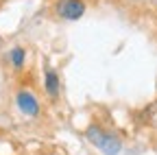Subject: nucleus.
Here are the masks:
<instances>
[{"mask_svg": "<svg viewBox=\"0 0 157 155\" xmlns=\"http://www.w3.org/2000/svg\"><path fill=\"white\" fill-rule=\"evenodd\" d=\"M9 61H11L13 68L20 70V68L24 66V61H26V52H24V48H20V46L11 48V52H9Z\"/></svg>", "mask_w": 157, "mask_h": 155, "instance_id": "obj_5", "label": "nucleus"}, {"mask_svg": "<svg viewBox=\"0 0 157 155\" xmlns=\"http://www.w3.org/2000/svg\"><path fill=\"white\" fill-rule=\"evenodd\" d=\"M15 103H17V109L22 111L24 116H37L39 114V103H37V99H35V94H31V92H17V96H15Z\"/></svg>", "mask_w": 157, "mask_h": 155, "instance_id": "obj_3", "label": "nucleus"}, {"mask_svg": "<svg viewBox=\"0 0 157 155\" xmlns=\"http://www.w3.org/2000/svg\"><path fill=\"white\" fill-rule=\"evenodd\" d=\"M44 85H46L48 96H52V99H57V96H59V74H57L52 68H46V74H44Z\"/></svg>", "mask_w": 157, "mask_h": 155, "instance_id": "obj_4", "label": "nucleus"}, {"mask_svg": "<svg viewBox=\"0 0 157 155\" xmlns=\"http://www.w3.org/2000/svg\"><path fill=\"white\" fill-rule=\"evenodd\" d=\"M87 140L92 144H96L105 155H116V153H120V149H122L120 138L113 135V133H109V131H103L101 127H90L87 129Z\"/></svg>", "mask_w": 157, "mask_h": 155, "instance_id": "obj_1", "label": "nucleus"}, {"mask_svg": "<svg viewBox=\"0 0 157 155\" xmlns=\"http://www.w3.org/2000/svg\"><path fill=\"white\" fill-rule=\"evenodd\" d=\"M59 17H63V20L68 22H74L78 20V17H83L85 13V2L83 0H59V2L55 5Z\"/></svg>", "mask_w": 157, "mask_h": 155, "instance_id": "obj_2", "label": "nucleus"}]
</instances>
